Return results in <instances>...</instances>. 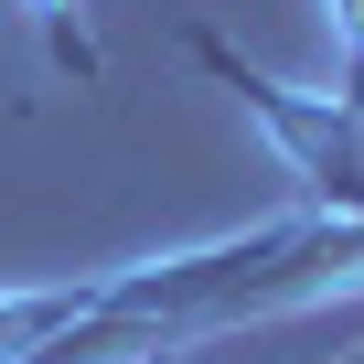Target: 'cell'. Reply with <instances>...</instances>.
I'll return each instance as SVG.
<instances>
[{"instance_id": "6da1fadb", "label": "cell", "mask_w": 364, "mask_h": 364, "mask_svg": "<svg viewBox=\"0 0 364 364\" xmlns=\"http://www.w3.org/2000/svg\"><path fill=\"white\" fill-rule=\"evenodd\" d=\"M193 43V65L268 129V150L289 161V182H300V204L311 215H332V225H364V107H343V97H300V86H279V75H257L225 33H182Z\"/></svg>"}, {"instance_id": "7a4b0ae2", "label": "cell", "mask_w": 364, "mask_h": 364, "mask_svg": "<svg viewBox=\"0 0 364 364\" xmlns=\"http://www.w3.org/2000/svg\"><path fill=\"white\" fill-rule=\"evenodd\" d=\"M22 22H33V43H43V65L54 75H97V33H86V0H22Z\"/></svg>"}, {"instance_id": "3957f363", "label": "cell", "mask_w": 364, "mask_h": 364, "mask_svg": "<svg viewBox=\"0 0 364 364\" xmlns=\"http://www.w3.org/2000/svg\"><path fill=\"white\" fill-rule=\"evenodd\" d=\"M332 54H343V107H364V0H332Z\"/></svg>"}]
</instances>
